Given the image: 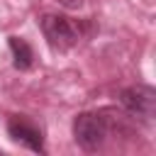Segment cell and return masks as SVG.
<instances>
[{"label": "cell", "mask_w": 156, "mask_h": 156, "mask_svg": "<svg viewBox=\"0 0 156 156\" xmlns=\"http://www.w3.org/2000/svg\"><path fill=\"white\" fill-rule=\"evenodd\" d=\"M39 24H41L46 44L54 51H66V49L76 46L80 39V27L66 15H44L39 20Z\"/></svg>", "instance_id": "6da1fadb"}, {"label": "cell", "mask_w": 156, "mask_h": 156, "mask_svg": "<svg viewBox=\"0 0 156 156\" xmlns=\"http://www.w3.org/2000/svg\"><path fill=\"white\" fill-rule=\"evenodd\" d=\"M73 139L83 151H98L107 139V122L98 112H80L73 117Z\"/></svg>", "instance_id": "7a4b0ae2"}, {"label": "cell", "mask_w": 156, "mask_h": 156, "mask_svg": "<svg viewBox=\"0 0 156 156\" xmlns=\"http://www.w3.org/2000/svg\"><path fill=\"white\" fill-rule=\"evenodd\" d=\"M119 105L139 119H151L156 115V90L151 85H129L119 90Z\"/></svg>", "instance_id": "3957f363"}, {"label": "cell", "mask_w": 156, "mask_h": 156, "mask_svg": "<svg viewBox=\"0 0 156 156\" xmlns=\"http://www.w3.org/2000/svg\"><path fill=\"white\" fill-rule=\"evenodd\" d=\"M7 134L12 141L27 146L29 151H37V154H44V136H41V129L24 115H12L7 119Z\"/></svg>", "instance_id": "277c9868"}, {"label": "cell", "mask_w": 156, "mask_h": 156, "mask_svg": "<svg viewBox=\"0 0 156 156\" xmlns=\"http://www.w3.org/2000/svg\"><path fill=\"white\" fill-rule=\"evenodd\" d=\"M7 44H10V51H12V63H15V68H17V71L32 68V63H34V51H32V46H29L22 37H10Z\"/></svg>", "instance_id": "5b68a950"}, {"label": "cell", "mask_w": 156, "mask_h": 156, "mask_svg": "<svg viewBox=\"0 0 156 156\" xmlns=\"http://www.w3.org/2000/svg\"><path fill=\"white\" fill-rule=\"evenodd\" d=\"M61 2H63L66 7H80V2H83V0H61Z\"/></svg>", "instance_id": "8992f818"}]
</instances>
